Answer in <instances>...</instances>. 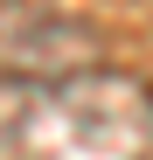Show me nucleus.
Instances as JSON below:
<instances>
[{"mask_svg": "<svg viewBox=\"0 0 153 160\" xmlns=\"http://www.w3.org/2000/svg\"><path fill=\"white\" fill-rule=\"evenodd\" d=\"M0 160H153V84L132 70H7Z\"/></svg>", "mask_w": 153, "mask_h": 160, "instance_id": "f257e3e1", "label": "nucleus"}]
</instances>
